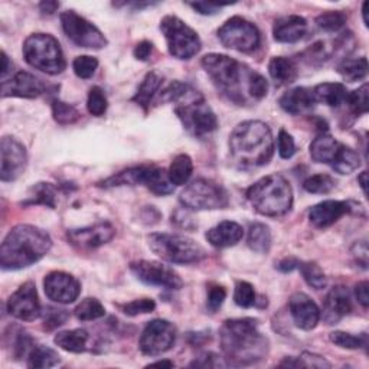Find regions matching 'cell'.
Instances as JSON below:
<instances>
[{
  "label": "cell",
  "instance_id": "4316f807",
  "mask_svg": "<svg viewBox=\"0 0 369 369\" xmlns=\"http://www.w3.org/2000/svg\"><path fill=\"white\" fill-rule=\"evenodd\" d=\"M268 74L277 85H289L296 81L299 70L293 60L286 57H274L268 62Z\"/></svg>",
  "mask_w": 369,
  "mask_h": 369
},
{
  "label": "cell",
  "instance_id": "52a82bcc",
  "mask_svg": "<svg viewBox=\"0 0 369 369\" xmlns=\"http://www.w3.org/2000/svg\"><path fill=\"white\" fill-rule=\"evenodd\" d=\"M23 58L32 68L48 75H58L67 67L60 42L50 33L28 36L23 43Z\"/></svg>",
  "mask_w": 369,
  "mask_h": 369
},
{
  "label": "cell",
  "instance_id": "ee69618b",
  "mask_svg": "<svg viewBox=\"0 0 369 369\" xmlns=\"http://www.w3.org/2000/svg\"><path fill=\"white\" fill-rule=\"evenodd\" d=\"M107 107H109V101L104 91L100 87H92L88 92V99H87L88 113L96 117H101L106 114Z\"/></svg>",
  "mask_w": 369,
  "mask_h": 369
},
{
  "label": "cell",
  "instance_id": "6da1fadb",
  "mask_svg": "<svg viewBox=\"0 0 369 369\" xmlns=\"http://www.w3.org/2000/svg\"><path fill=\"white\" fill-rule=\"evenodd\" d=\"M219 341L222 352L233 365H253L268 353V339L260 332L258 320L253 317L225 320L219 329Z\"/></svg>",
  "mask_w": 369,
  "mask_h": 369
},
{
  "label": "cell",
  "instance_id": "5b68a950",
  "mask_svg": "<svg viewBox=\"0 0 369 369\" xmlns=\"http://www.w3.org/2000/svg\"><path fill=\"white\" fill-rule=\"evenodd\" d=\"M247 199L260 215L279 218L290 212L293 189L285 176L272 173L251 184L247 191Z\"/></svg>",
  "mask_w": 369,
  "mask_h": 369
},
{
  "label": "cell",
  "instance_id": "f6af8a7d",
  "mask_svg": "<svg viewBox=\"0 0 369 369\" xmlns=\"http://www.w3.org/2000/svg\"><path fill=\"white\" fill-rule=\"evenodd\" d=\"M234 302L237 306L248 309L257 303V296L254 286L248 282H237L234 290Z\"/></svg>",
  "mask_w": 369,
  "mask_h": 369
},
{
  "label": "cell",
  "instance_id": "9f6ffc18",
  "mask_svg": "<svg viewBox=\"0 0 369 369\" xmlns=\"http://www.w3.org/2000/svg\"><path fill=\"white\" fill-rule=\"evenodd\" d=\"M152 51H153V43L149 40H142L136 45L133 55L138 61H148L152 55Z\"/></svg>",
  "mask_w": 369,
  "mask_h": 369
},
{
  "label": "cell",
  "instance_id": "680465c9",
  "mask_svg": "<svg viewBox=\"0 0 369 369\" xmlns=\"http://www.w3.org/2000/svg\"><path fill=\"white\" fill-rule=\"evenodd\" d=\"M368 287H369V285H368V282L365 280V282H360V283H358L356 285V287H355V296H356V300H358V303L363 307V309H366L368 307V304H369V296H368Z\"/></svg>",
  "mask_w": 369,
  "mask_h": 369
},
{
  "label": "cell",
  "instance_id": "603a6c76",
  "mask_svg": "<svg viewBox=\"0 0 369 369\" xmlns=\"http://www.w3.org/2000/svg\"><path fill=\"white\" fill-rule=\"evenodd\" d=\"M352 312V299L351 293L343 286L334 287L325 300V306H323V320L328 325H336L345 316H348Z\"/></svg>",
  "mask_w": 369,
  "mask_h": 369
},
{
  "label": "cell",
  "instance_id": "b9f144b4",
  "mask_svg": "<svg viewBox=\"0 0 369 369\" xmlns=\"http://www.w3.org/2000/svg\"><path fill=\"white\" fill-rule=\"evenodd\" d=\"M53 116H54V120L62 126L72 124V123L78 121L81 117L79 111L72 104L64 103L58 99L53 100Z\"/></svg>",
  "mask_w": 369,
  "mask_h": 369
},
{
  "label": "cell",
  "instance_id": "91938a15",
  "mask_svg": "<svg viewBox=\"0 0 369 369\" xmlns=\"http://www.w3.org/2000/svg\"><path fill=\"white\" fill-rule=\"evenodd\" d=\"M299 265H300V261L290 257V258L282 260L279 264H277V268H279L282 272H292L293 270L299 268Z\"/></svg>",
  "mask_w": 369,
  "mask_h": 369
},
{
  "label": "cell",
  "instance_id": "03108f58",
  "mask_svg": "<svg viewBox=\"0 0 369 369\" xmlns=\"http://www.w3.org/2000/svg\"><path fill=\"white\" fill-rule=\"evenodd\" d=\"M368 6H369V4H368V2H363V5H362V15H363V23H365V26H368Z\"/></svg>",
  "mask_w": 369,
  "mask_h": 369
},
{
  "label": "cell",
  "instance_id": "681fc988",
  "mask_svg": "<svg viewBox=\"0 0 369 369\" xmlns=\"http://www.w3.org/2000/svg\"><path fill=\"white\" fill-rule=\"evenodd\" d=\"M277 150L283 159H290L296 153L294 138L286 130H280L279 136H277Z\"/></svg>",
  "mask_w": 369,
  "mask_h": 369
},
{
  "label": "cell",
  "instance_id": "6f0895ef",
  "mask_svg": "<svg viewBox=\"0 0 369 369\" xmlns=\"http://www.w3.org/2000/svg\"><path fill=\"white\" fill-rule=\"evenodd\" d=\"M352 254L356 258L358 264H360L363 268H366L368 265V246L365 241H356L353 248H352Z\"/></svg>",
  "mask_w": 369,
  "mask_h": 369
},
{
  "label": "cell",
  "instance_id": "e575fe53",
  "mask_svg": "<svg viewBox=\"0 0 369 369\" xmlns=\"http://www.w3.org/2000/svg\"><path fill=\"white\" fill-rule=\"evenodd\" d=\"M22 204L23 205H45V206L54 209L57 206L55 188L51 183H45V182L36 183L35 187L31 189V195L28 197V199Z\"/></svg>",
  "mask_w": 369,
  "mask_h": 369
},
{
  "label": "cell",
  "instance_id": "cb8c5ba5",
  "mask_svg": "<svg viewBox=\"0 0 369 369\" xmlns=\"http://www.w3.org/2000/svg\"><path fill=\"white\" fill-rule=\"evenodd\" d=\"M307 32V21L299 15L282 16L274 22L272 35L277 42L294 43Z\"/></svg>",
  "mask_w": 369,
  "mask_h": 369
},
{
  "label": "cell",
  "instance_id": "1f68e13d",
  "mask_svg": "<svg viewBox=\"0 0 369 369\" xmlns=\"http://www.w3.org/2000/svg\"><path fill=\"white\" fill-rule=\"evenodd\" d=\"M248 247L258 254H265L271 248V231L265 224L251 222L248 226Z\"/></svg>",
  "mask_w": 369,
  "mask_h": 369
},
{
  "label": "cell",
  "instance_id": "5bb4252c",
  "mask_svg": "<svg viewBox=\"0 0 369 369\" xmlns=\"http://www.w3.org/2000/svg\"><path fill=\"white\" fill-rule=\"evenodd\" d=\"M130 271L137 280L148 286H156L167 290H180L183 287L180 275L172 267L160 261L138 260L130 264Z\"/></svg>",
  "mask_w": 369,
  "mask_h": 369
},
{
  "label": "cell",
  "instance_id": "e0dca14e",
  "mask_svg": "<svg viewBox=\"0 0 369 369\" xmlns=\"http://www.w3.org/2000/svg\"><path fill=\"white\" fill-rule=\"evenodd\" d=\"M2 152V169H0V179L4 182L16 180L26 169L28 153L25 146L16 141L15 137L5 136L0 143Z\"/></svg>",
  "mask_w": 369,
  "mask_h": 369
},
{
  "label": "cell",
  "instance_id": "60d3db41",
  "mask_svg": "<svg viewBox=\"0 0 369 369\" xmlns=\"http://www.w3.org/2000/svg\"><path fill=\"white\" fill-rule=\"evenodd\" d=\"M368 84H363L362 87H359L358 89L348 92L346 97V104L349 107V110L355 114V116H362L366 114L369 110V104H368Z\"/></svg>",
  "mask_w": 369,
  "mask_h": 369
},
{
  "label": "cell",
  "instance_id": "7bdbcfd3",
  "mask_svg": "<svg viewBox=\"0 0 369 369\" xmlns=\"http://www.w3.org/2000/svg\"><path fill=\"white\" fill-rule=\"evenodd\" d=\"M329 339L332 343H335L336 346L343 348V349H360V348H366V345H368L366 334L356 336L352 334L336 331L329 335Z\"/></svg>",
  "mask_w": 369,
  "mask_h": 369
},
{
  "label": "cell",
  "instance_id": "f546056e",
  "mask_svg": "<svg viewBox=\"0 0 369 369\" xmlns=\"http://www.w3.org/2000/svg\"><path fill=\"white\" fill-rule=\"evenodd\" d=\"M55 345L71 353H82L88 351L89 334L85 329H72L57 334Z\"/></svg>",
  "mask_w": 369,
  "mask_h": 369
},
{
  "label": "cell",
  "instance_id": "816d5d0a",
  "mask_svg": "<svg viewBox=\"0 0 369 369\" xmlns=\"http://www.w3.org/2000/svg\"><path fill=\"white\" fill-rule=\"evenodd\" d=\"M226 299V290L222 287V286H218V285H214L209 287L208 290V299H206V306L211 312H216L224 300Z\"/></svg>",
  "mask_w": 369,
  "mask_h": 369
},
{
  "label": "cell",
  "instance_id": "277c9868",
  "mask_svg": "<svg viewBox=\"0 0 369 369\" xmlns=\"http://www.w3.org/2000/svg\"><path fill=\"white\" fill-rule=\"evenodd\" d=\"M201 65L229 101L238 106H246L251 101L250 88L257 74L255 71L224 54H208L201 60Z\"/></svg>",
  "mask_w": 369,
  "mask_h": 369
},
{
  "label": "cell",
  "instance_id": "83f0119b",
  "mask_svg": "<svg viewBox=\"0 0 369 369\" xmlns=\"http://www.w3.org/2000/svg\"><path fill=\"white\" fill-rule=\"evenodd\" d=\"M348 89L343 84L339 82H323L314 87L313 96L316 103H323L329 107H339L346 101Z\"/></svg>",
  "mask_w": 369,
  "mask_h": 369
},
{
  "label": "cell",
  "instance_id": "d6986e66",
  "mask_svg": "<svg viewBox=\"0 0 369 369\" xmlns=\"http://www.w3.org/2000/svg\"><path fill=\"white\" fill-rule=\"evenodd\" d=\"M116 236V228L110 222H99L79 229L68 231V241L81 250H94L110 243Z\"/></svg>",
  "mask_w": 369,
  "mask_h": 369
},
{
  "label": "cell",
  "instance_id": "ffe728a7",
  "mask_svg": "<svg viewBox=\"0 0 369 369\" xmlns=\"http://www.w3.org/2000/svg\"><path fill=\"white\" fill-rule=\"evenodd\" d=\"M359 204L352 201H323L309 209V221L316 228H329L343 215L356 211Z\"/></svg>",
  "mask_w": 369,
  "mask_h": 369
},
{
  "label": "cell",
  "instance_id": "7402d4cb",
  "mask_svg": "<svg viewBox=\"0 0 369 369\" xmlns=\"http://www.w3.org/2000/svg\"><path fill=\"white\" fill-rule=\"evenodd\" d=\"M289 309L296 326L302 331L314 329L321 317L319 306L304 293H294L290 297Z\"/></svg>",
  "mask_w": 369,
  "mask_h": 369
},
{
  "label": "cell",
  "instance_id": "44dd1931",
  "mask_svg": "<svg viewBox=\"0 0 369 369\" xmlns=\"http://www.w3.org/2000/svg\"><path fill=\"white\" fill-rule=\"evenodd\" d=\"M45 85L43 82L25 71L16 72L9 81L2 82V96L6 97H18V99H38L43 94Z\"/></svg>",
  "mask_w": 369,
  "mask_h": 369
},
{
  "label": "cell",
  "instance_id": "30bf717a",
  "mask_svg": "<svg viewBox=\"0 0 369 369\" xmlns=\"http://www.w3.org/2000/svg\"><path fill=\"white\" fill-rule=\"evenodd\" d=\"M160 31L165 35L169 54L177 60L188 61L202 48L199 35L177 16H165L160 21Z\"/></svg>",
  "mask_w": 369,
  "mask_h": 369
},
{
  "label": "cell",
  "instance_id": "7c38bea8",
  "mask_svg": "<svg viewBox=\"0 0 369 369\" xmlns=\"http://www.w3.org/2000/svg\"><path fill=\"white\" fill-rule=\"evenodd\" d=\"M218 38L225 48L238 53H253L261 43V33L258 28L241 16H233L228 19L218 29Z\"/></svg>",
  "mask_w": 369,
  "mask_h": 369
},
{
  "label": "cell",
  "instance_id": "bcb514c9",
  "mask_svg": "<svg viewBox=\"0 0 369 369\" xmlns=\"http://www.w3.org/2000/svg\"><path fill=\"white\" fill-rule=\"evenodd\" d=\"M99 68V60L89 55L77 57L72 62V70L78 78L88 79L94 75L96 70Z\"/></svg>",
  "mask_w": 369,
  "mask_h": 369
},
{
  "label": "cell",
  "instance_id": "9a60e30c",
  "mask_svg": "<svg viewBox=\"0 0 369 369\" xmlns=\"http://www.w3.org/2000/svg\"><path fill=\"white\" fill-rule=\"evenodd\" d=\"M176 342V328L165 319H155L145 326L138 348L143 355L159 356L172 349Z\"/></svg>",
  "mask_w": 369,
  "mask_h": 369
},
{
  "label": "cell",
  "instance_id": "d590c367",
  "mask_svg": "<svg viewBox=\"0 0 369 369\" xmlns=\"http://www.w3.org/2000/svg\"><path fill=\"white\" fill-rule=\"evenodd\" d=\"M338 72L348 82L360 81L368 74V61L365 57L346 58L338 65Z\"/></svg>",
  "mask_w": 369,
  "mask_h": 369
},
{
  "label": "cell",
  "instance_id": "484cf974",
  "mask_svg": "<svg viewBox=\"0 0 369 369\" xmlns=\"http://www.w3.org/2000/svg\"><path fill=\"white\" fill-rule=\"evenodd\" d=\"M279 104L286 113L299 116L310 111L316 104V99L313 96V89L306 87H296L285 92Z\"/></svg>",
  "mask_w": 369,
  "mask_h": 369
},
{
  "label": "cell",
  "instance_id": "8d00e7d4",
  "mask_svg": "<svg viewBox=\"0 0 369 369\" xmlns=\"http://www.w3.org/2000/svg\"><path fill=\"white\" fill-rule=\"evenodd\" d=\"M336 187V180L326 173H319L307 177L303 183V189L314 195H326Z\"/></svg>",
  "mask_w": 369,
  "mask_h": 369
},
{
  "label": "cell",
  "instance_id": "be15d7a7",
  "mask_svg": "<svg viewBox=\"0 0 369 369\" xmlns=\"http://www.w3.org/2000/svg\"><path fill=\"white\" fill-rule=\"evenodd\" d=\"M149 366H166V368H173L175 363L172 360H167V359H163V360H156L153 363H150Z\"/></svg>",
  "mask_w": 369,
  "mask_h": 369
},
{
  "label": "cell",
  "instance_id": "7a4b0ae2",
  "mask_svg": "<svg viewBox=\"0 0 369 369\" xmlns=\"http://www.w3.org/2000/svg\"><path fill=\"white\" fill-rule=\"evenodd\" d=\"M53 248V238L45 229L19 224L13 226L0 247V265L5 271L26 268L40 261Z\"/></svg>",
  "mask_w": 369,
  "mask_h": 369
},
{
  "label": "cell",
  "instance_id": "e7e4bbea",
  "mask_svg": "<svg viewBox=\"0 0 369 369\" xmlns=\"http://www.w3.org/2000/svg\"><path fill=\"white\" fill-rule=\"evenodd\" d=\"M358 182H359V184H360V188H362L363 194L366 195V172H362V173L359 175Z\"/></svg>",
  "mask_w": 369,
  "mask_h": 369
},
{
  "label": "cell",
  "instance_id": "c3c4849f",
  "mask_svg": "<svg viewBox=\"0 0 369 369\" xmlns=\"http://www.w3.org/2000/svg\"><path fill=\"white\" fill-rule=\"evenodd\" d=\"M120 310L127 316H138V314H146L152 313L156 309V303L152 299H137L126 304H119Z\"/></svg>",
  "mask_w": 369,
  "mask_h": 369
},
{
  "label": "cell",
  "instance_id": "d4e9b609",
  "mask_svg": "<svg viewBox=\"0 0 369 369\" xmlns=\"http://www.w3.org/2000/svg\"><path fill=\"white\" fill-rule=\"evenodd\" d=\"M244 237V229L234 221H222L206 233L208 243L215 248H228L237 246Z\"/></svg>",
  "mask_w": 369,
  "mask_h": 369
},
{
  "label": "cell",
  "instance_id": "ab89813d",
  "mask_svg": "<svg viewBox=\"0 0 369 369\" xmlns=\"http://www.w3.org/2000/svg\"><path fill=\"white\" fill-rule=\"evenodd\" d=\"M346 15L341 11H329L321 13L316 18V25L320 31L328 32V33H335L339 32L345 25H346Z\"/></svg>",
  "mask_w": 369,
  "mask_h": 369
},
{
  "label": "cell",
  "instance_id": "f1b7e54d",
  "mask_svg": "<svg viewBox=\"0 0 369 369\" xmlns=\"http://www.w3.org/2000/svg\"><path fill=\"white\" fill-rule=\"evenodd\" d=\"M162 82H163V77L159 72H156V71L148 72L145 79L142 81L141 87H138L136 96L133 97V101L137 106H141L145 111H148L152 100L158 94V91H159Z\"/></svg>",
  "mask_w": 369,
  "mask_h": 369
},
{
  "label": "cell",
  "instance_id": "3957f363",
  "mask_svg": "<svg viewBox=\"0 0 369 369\" xmlns=\"http://www.w3.org/2000/svg\"><path fill=\"white\" fill-rule=\"evenodd\" d=\"M229 155L243 169L267 165L274 155L271 128L260 120L240 123L229 136Z\"/></svg>",
  "mask_w": 369,
  "mask_h": 369
},
{
  "label": "cell",
  "instance_id": "836d02e7",
  "mask_svg": "<svg viewBox=\"0 0 369 369\" xmlns=\"http://www.w3.org/2000/svg\"><path fill=\"white\" fill-rule=\"evenodd\" d=\"M28 368H54L61 362L60 355L45 345L35 343L26 356Z\"/></svg>",
  "mask_w": 369,
  "mask_h": 369
},
{
  "label": "cell",
  "instance_id": "4dcf8cb0",
  "mask_svg": "<svg viewBox=\"0 0 369 369\" xmlns=\"http://www.w3.org/2000/svg\"><path fill=\"white\" fill-rule=\"evenodd\" d=\"M192 172H194V162L191 156L182 153L172 160L167 175L175 187H183V184H187L189 182Z\"/></svg>",
  "mask_w": 369,
  "mask_h": 369
},
{
  "label": "cell",
  "instance_id": "2e32d148",
  "mask_svg": "<svg viewBox=\"0 0 369 369\" xmlns=\"http://www.w3.org/2000/svg\"><path fill=\"white\" fill-rule=\"evenodd\" d=\"M8 312L11 316L22 321H33L42 316V307L33 282L23 283L9 297Z\"/></svg>",
  "mask_w": 369,
  "mask_h": 369
},
{
  "label": "cell",
  "instance_id": "f35d334b",
  "mask_svg": "<svg viewBox=\"0 0 369 369\" xmlns=\"http://www.w3.org/2000/svg\"><path fill=\"white\" fill-rule=\"evenodd\" d=\"M299 270L303 275L304 282L310 287H313L316 290H323L328 286V279H326L325 272H323V270L316 263H312V261L300 263Z\"/></svg>",
  "mask_w": 369,
  "mask_h": 369
},
{
  "label": "cell",
  "instance_id": "6125c7cd",
  "mask_svg": "<svg viewBox=\"0 0 369 369\" xmlns=\"http://www.w3.org/2000/svg\"><path fill=\"white\" fill-rule=\"evenodd\" d=\"M2 61H4V67H2V79L6 81V75L9 74L12 65H11V61H9V57L6 55V53L4 51L2 53Z\"/></svg>",
  "mask_w": 369,
  "mask_h": 369
},
{
  "label": "cell",
  "instance_id": "f907efd6",
  "mask_svg": "<svg viewBox=\"0 0 369 369\" xmlns=\"http://www.w3.org/2000/svg\"><path fill=\"white\" fill-rule=\"evenodd\" d=\"M304 55H306V60H307L310 64H313V62H316V61L323 62V61L329 60L331 53H329V50H328L326 43L320 40V42H316V43H313L312 46H309L307 51L304 53Z\"/></svg>",
  "mask_w": 369,
  "mask_h": 369
},
{
  "label": "cell",
  "instance_id": "74e56055",
  "mask_svg": "<svg viewBox=\"0 0 369 369\" xmlns=\"http://www.w3.org/2000/svg\"><path fill=\"white\" fill-rule=\"evenodd\" d=\"M74 314L81 321H92V320L104 317L106 309L100 303V300H97L94 297H87L75 307Z\"/></svg>",
  "mask_w": 369,
  "mask_h": 369
},
{
  "label": "cell",
  "instance_id": "ac0fdd59",
  "mask_svg": "<svg viewBox=\"0 0 369 369\" xmlns=\"http://www.w3.org/2000/svg\"><path fill=\"white\" fill-rule=\"evenodd\" d=\"M43 289L50 300L58 304H70L79 297L81 283L65 271H51L45 277Z\"/></svg>",
  "mask_w": 369,
  "mask_h": 369
},
{
  "label": "cell",
  "instance_id": "8fae6325",
  "mask_svg": "<svg viewBox=\"0 0 369 369\" xmlns=\"http://www.w3.org/2000/svg\"><path fill=\"white\" fill-rule=\"evenodd\" d=\"M180 204L192 211H214L228 206L226 191L211 179H195L184 188L179 198Z\"/></svg>",
  "mask_w": 369,
  "mask_h": 369
},
{
  "label": "cell",
  "instance_id": "9c48e42d",
  "mask_svg": "<svg viewBox=\"0 0 369 369\" xmlns=\"http://www.w3.org/2000/svg\"><path fill=\"white\" fill-rule=\"evenodd\" d=\"M310 156L314 162L329 165L341 175H349L360 166V158L353 149L326 133H321L310 143Z\"/></svg>",
  "mask_w": 369,
  "mask_h": 369
},
{
  "label": "cell",
  "instance_id": "94428289",
  "mask_svg": "<svg viewBox=\"0 0 369 369\" xmlns=\"http://www.w3.org/2000/svg\"><path fill=\"white\" fill-rule=\"evenodd\" d=\"M58 9H60V4L58 2H42V4H39L40 13L46 15V16L54 15Z\"/></svg>",
  "mask_w": 369,
  "mask_h": 369
},
{
  "label": "cell",
  "instance_id": "d6a6232c",
  "mask_svg": "<svg viewBox=\"0 0 369 369\" xmlns=\"http://www.w3.org/2000/svg\"><path fill=\"white\" fill-rule=\"evenodd\" d=\"M145 187L158 197H166L173 194L175 191V184L170 182L167 172L163 167H159L156 165H152Z\"/></svg>",
  "mask_w": 369,
  "mask_h": 369
},
{
  "label": "cell",
  "instance_id": "8992f818",
  "mask_svg": "<svg viewBox=\"0 0 369 369\" xmlns=\"http://www.w3.org/2000/svg\"><path fill=\"white\" fill-rule=\"evenodd\" d=\"M175 113L187 128L195 137L211 134L218 127V119L212 109L205 103L204 96L194 87L182 82L176 89L173 100Z\"/></svg>",
  "mask_w": 369,
  "mask_h": 369
},
{
  "label": "cell",
  "instance_id": "f5cc1de1",
  "mask_svg": "<svg viewBox=\"0 0 369 369\" xmlns=\"http://www.w3.org/2000/svg\"><path fill=\"white\" fill-rule=\"evenodd\" d=\"M226 365L228 363L222 362L218 355L205 352L201 356H198L194 362H191L189 366H192V368H218V366H226Z\"/></svg>",
  "mask_w": 369,
  "mask_h": 369
},
{
  "label": "cell",
  "instance_id": "db71d44e",
  "mask_svg": "<svg viewBox=\"0 0 369 369\" xmlns=\"http://www.w3.org/2000/svg\"><path fill=\"white\" fill-rule=\"evenodd\" d=\"M304 368H331V363L323 358L320 355H314V353H309V352H304L302 356H300Z\"/></svg>",
  "mask_w": 369,
  "mask_h": 369
},
{
  "label": "cell",
  "instance_id": "ba28073f",
  "mask_svg": "<svg viewBox=\"0 0 369 369\" xmlns=\"http://www.w3.org/2000/svg\"><path fill=\"white\" fill-rule=\"evenodd\" d=\"M148 241L158 257L172 264H195L206 257L204 247L187 236L155 233Z\"/></svg>",
  "mask_w": 369,
  "mask_h": 369
},
{
  "label": "cell",
  "instance_id": "7dc6e473",
  "mask_svg": "<svg viewBox=\"0 0 369 369\" xmlns=\"http://www.w3.org/2000/svg\"><path fill=\"white\" fill-rule=\"evenodd\" d=\"M42 317H43L45 328L48 331H53V329L64 325L70 317V313L64 309H57V307L48 306L45 310H42Z\"/></svg>",
  "mask_w": 369,
  "mask_h": 369
},
{
  "label": "cell",
  "instance_id": "4fadbf2b",
  "mask_svg": "<svg viewBox=\"0 0 369 369\" xmlns=\"http://www.w3.org/2000/svg\"><path fill=\"white\" fill-rule=\"evenodd\" d=\"M60 19L68 39L81 46V48L101 50L107 46L109 40L104 33L96 25H92L89 21L79 16L74 11L62 12Z\"/></svg>",
  "mask_w": 369,
  "mask_h": 369
},
{
  "label": "cell",
  "instance_id": "11a10c76",
  "mask_svg": "<svg viewBox=\"0 0 369 369\" xmlns=\"http://www.w3.org/2000/svg\"><path fill=\"white\" fill-rule=\"evenodd\" d=\"M189 6L192 9H195L198 13L205 15V16H211V15H216L224 6L222 4H212V2H197V4H189Z\"/></svg>",
  "mask_w": 369,
  "mask_h": 369
}]
</instances>
